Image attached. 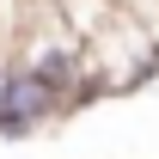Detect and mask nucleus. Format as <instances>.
Returning <instances> with one entry per match:
<instances>
[{"label": "nucleus", "mask_w": 159, "mask_h": 159, "mask_svg": "<svg viewBox=\"0 0 159 159\" xmlns=\"http://www.w3.org/2000/svg\"><path fill=\"white\" fill-rule=\"evenodd\" d=\"M80 55H86L92 74H98L104 98L135 92V86H147V80L159 74V37H153V25L135 19L129 6H116L104 31H92V37L80 43Z\"/></svg>", "instance_id": "obj_1"}, {"label": "nucleus", "mask_w": 159, "mask_h": 159, "mask_svg": "<svg viewBox=\"0 0 159 159\" xmlns=\"http://www.w3.org/2000/svg\"><path fill=\"white\" fill-rule=\"evenodd\" d=\"M55 116H67L61 92L49 86V80H37L31 67L12 61L6 92H0V135H6V141H25V135H37V129H49Z\"/></svg>", "instance_id": "obj_2"}, {"label": "nucleus", "mask_w": 159, "mask_h": 159, "mask_svg": "<svg viewBox=\"0 0 159 159\" xmlns=\"http://www.w3.org/2000/svg\"><path fill=\"white\" fill-rule=\"evenodd\" d=\"M116 6H122V0H55V12H61V25H67V31H74L80 43L92 37V31H104Z\"/></svg>", "instance_id": "obj_3"}]
</instances>
